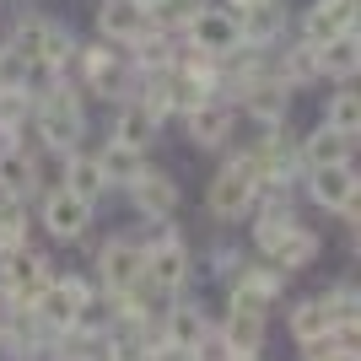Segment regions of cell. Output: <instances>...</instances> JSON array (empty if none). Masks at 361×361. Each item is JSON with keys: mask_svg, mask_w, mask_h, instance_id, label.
Wrapping results in <instances>:
<instances>
[{"mask_svg": "<svg viewBox=\"0 0 361 361\" xmlns=\"http://www.w3.org/2000/svg\"><path fill=\"white\" fill-rule=\"evenodd\" d=\"M87 302H92V286H87V281H75V275H65V281H49V286L38 291L32 318H38L44 329H75L81 313H87Z\"/></svg>", "mask_w": 361, "mask_h": 361, "instance_id": "6da1fadb", "label": "cell"}, {"mask_svg": "<svg viewBox=\"0 0 361 361\" xmlns=\"http://www.w3.org/2000/svg\"><path fill=\"white\" fill-rule=\"evenodd\" d=\"M49 281H54V275H49V259L27 254V248L6 254V264H0V297L11 302V313L32 307V302H38V291H44Z\"/></svg>", "mask_w": 361, "mask_h": 361, "instance_id": "7a4b0ae2", "label": "cell"}, {"mask_svg": "<svg viewBox=\"0 0 361 361\" xmlns=\"http://www.w3.org/2000/svg\"><path fill=\"white\" fill-rule=\"evenodd\" d=\"M259 167L248 162V157H232V162L216 173V183H211V211L216 216H243L248 205H254V195H259Z\"/></svg>", "mask_w": 361, "mask_h": 361, "instance_id": "3957f363", "label": "cell"}, {"mask_svg": "<svg viewBox=\"0 0 361 361\" xmlns=\"http://www.w3.org/2000/svg\"><path fill=\"white\" fill-rule=\"evenodd\" d=\"M189 44H195V54H211V60H226L232 49L243 44L238 38V16L221 11V6H200L195 22H189Z\"/></svg>", "mask_w": 361, "mask_h": 361, "instance_id": "277c9868", "label": "cell"}, {"mask_svg": "<svg viewBox=\"0 0 361 361\" xmlns=\"http://www.w3.org/2000/svg\"><path fill=\"white\" fill-rule=\"evenodd\" d=\"M97 264H103V286L114 291V297H130V291L146 281V248H140V243H130V238H114V243L103 248V259H97Z\"/></svg>", "mask_w": 361, "mask_h": 361, "instance_id": "5b68a950", "label": "cell"}, {"mask_svg": "<svg viewBox=\"0 0 361 361\" xmlns=\"http://www.w3.org/2000/svg\"><path fill=\"white\" fill-rule=\"evenodd\" d=\"M97 27L114 44H140L157 22H151V0H103L97 6Z\"/></svg>", "mask_w": 361, "mask_h": 361, "instance_id": "8992f818", "label": "cell"}, {"mask_svg": "<svg viewBox=\"0 0 361 361\" xmlns=\"http://www.w3.org/2000/svg\"><path fill=\"white\" fill-rule=\"evenodd\" d=\"M38 130H44V140L54 151H75V140H81V108H75L71 92H49L44 108H38Z\"/></svg>", "mask_w": 361, "mask_h": 361, "instance_id": "52a82bcc", "label": "cell"}, {"mask_svg": "<svg viewBox=\"0 0 361 361\" xmlns=\"http://www.w3.org/2000/svg\"><path fill=\"white\" fill-rule=\"evenodd\" d=\"M146 281L157 291H178L189 286V248H183L173 232H162V238L146 248Z\"/></svg>", "mask_w": 361, "mask_h": 361, "instance_id": "ba28073f", "label": "cell"}, {"mask_svg": "<svg viewBox=\"0 0 361 361\" xmlns=\"http://www.w3.org/2000/svg\"><path fill=\"white\" fill-rule=\"evenodd\" d=\"M313 200L324 205V211H356V189H361V178H356V167L350 162H324V167H313Z\"/></svg>", "mask_w": 361, "mask_h": 361, "instance_id": "9c48e42d", "label": "cell"}, {"mask_svg": "<svg viewBox=\"0 0 361 361\" xmlns=\"http://www.w3.org/2000/svg\"><path fill=\"white\" fill-rule=\"evenodd\" d=\"M44 221H49V232H54V238L75 243L81 232H87V221H92V205H87V200H75L71 189H49V200H44Z\"/></svg>", "mask_w": 361, "mask_h": 361, "instance_id": "30bf717a", "label": "cell"}, {"mask_svg": "<svg viewBox=\"0 0 361 361\" xmlns=\"http://www.w3.org/2000/svg\"><path fill=\"white\" fill-rule=\"evenodd\" d=\"M264 254L275 259V264H281V270H307V264H313L318 259V238L313 232H307V226H281V232H275L270 243H264Z\"/></svg>", "mask_w": 361, "mask_h": 361, "instance_id": "8fae6325", "label": "cell"}, {"mask_svg": "<svg viewBox=\"0 0 361 361\" xmlns=\"http://www.w3.org/2000/svg\"><path fill=\"white\" fill-rule=\"evenodd\" d=\"M130 189H135V205L146 216H157V221L178 211V183L167 178V173H157V167H140L135 178H130Z\"/></svg>", "mask_w": 361, "mask_h": 361, "instance_id": "7c38bea8", "label": "cell"}, {"mask_svg": "<svg viewBox=\"0 0 361 361\" xmlns=\"http://www.w3.org/2000/svg\"><path fill=\"white\" fill-rule=\"evenodd\" d=\"M275 297H281V275L275 270H243L238 281H232V307H238V313L264 318V307H275Z\"/></svg>", "mask_w": 361, "mask_h": 361, "instance_id": "4fadbf2b", "label": "cell"}, {"mask_svg": "<svg viewBox=\"0 0 361 361\" xmlns=\"http://www.w3.org/2000/svg\"><path fill=\"white\" fill-rule=\"evenodd\" d=\"M302 27H307V44H329L340 32H356V6L350 0H318Z\"/></svg>", "mask_w": 361, "mask_h": 361, "instance_id": "5bb4252c", "label": "cell"}, {"mask_svg": "<svg viewBox=\"0 0 361 361\" xmlns=\"http://www.w3.org/2000/svg\"><path fill=\"white\" fill-rule=\"evenodd\" d=\"M183 124H189V135H195L200 146H216V140L232 130V103H221V97H205V103L183 108Z\"/></svg>", "mask_w": 361, "mask_h": 361, "instance_id": "9a60e30c", "label": "cell"}, {"mask_svg": "<svg viewBox=\"0 0 361 361\" xmlns=\"http://www.w3.org/2000/svg\"><path fill=\"white\" fill-rule=\"evenodd\" d=\"M313 60L324 75H334V81H350V75L361 71V49H356V32H340V38H329V44H313Z\"/></svg>", "mask_w": 361, "mask_h": 361, "instance_id": "2e32d148", "label": "cell"}, {"mask_svg": "<svg viewBox=\"0 0 361 361\" xmlns=\"http://www.w3.org/2000/svg\"><path fill=\"white\" fill-rule=\"evenodd\" d=\"M60 189H71L75 200H97L108 189V178H103V167H97V157H81V151H71V162H65V178H60Z\"/></svg>", "mask_w": 361, "mask_h": 361, "instance_id": "e0dca14e", "label": "cell"}, {"mask_svg": "<svg viewBox=\"0 0 361 361\" xmlns=\"http://www.w3.org/2000/svg\"><path fill=\"white\" fill-rule=\"evenodd\" d=\"M275 32H281V6H275V0H254V6L238 11V38L243 44H270Z\"/></svg>", "mask_w": 361, "mask_h": 361, "instance_id": "ac0fdd59", "label": "cell"}, {"mask_svg": "<svg viewBox=\"0 0 361 361\" xmlns=\"http://www.w3.org/2000/svg\"><path fill=\"white\" fill-rule=\"evenodd\" d=\"M151 135H157V114H151L146 103H130L119 114V124H114V140H119V146H135V151H146Z\"/></svg>", "mask_w": 361, "mask_h": 361, "instance_id": "d6986e66", "label": "cell"}, {"mask_svg": "<svg viewBox=\"0 0 361 361\" xmlns=\"http://www.w3.org/2000/svg\"><path fill=\"white\" fill-rule=\"evenodd\" d=\"M27 189H38V162L11 151V157H0V200H22Z\"/></svg>", "mask_w": 361, "mask_h": 361, "instance_id": "ffe728a7", "label": "cell"}, {"mask_svg": "<svg viewBox=\"0 0 361 361\" xmlns=\"http://www.w3.org/2000/svg\"><path fill=\"white\" fill-rule=\"evenodd\" d=\"M221 340H226V350H243V356H254L259 345H264V318L259 313H226V329H221Z\"/></svg>", "mask_w": 361, "mask_h": 361, "instance_id": "44dd1931", "label": "cell"}, {"mask_svg": "<svg viewBox=\"0 0 361 361\" xmlns=\"http://www.w3.org/2000/svg\"><path fill=\"white\" fill-rule=\"evenodd\" d=\"M44 38H49V16H22V22L11 27V54H16V65H38Z\"/></svg>", "mask_w": 361, "mask_h": 361, "instance_id": "7402d4cb", "label": "cell"}, {"mask_svg": "<svg viewBox=\"0 0 361 361\" xmlns=\"http://www.w3.org/2000/svg\"><path fill=\"white\" fill-rule=\"evenodd\" d=\"M248 114L264 124H281V114H286V81H248Z\"/></svg>", "mask_w": 361, "mask_h": 361, "instance_id": "603a6c76", "label": "cell"}, {"mask_svg": "<svg viewBox=\"0 0 361 361\" xmlns=\"http://www.w3.org/2000/svg\"><path fill=\"white\" fill-rule=\"evenodd\" d=\"M97 167H103V178H108V183H130L146 162H140V151H135V146H119V140H108V146L97 151Z\"/></svg>", "mask_w": 361, "mask_h": 361, "instance_id": "cb8c5ba5", "label": "cell"}, {"mask_svg": "<svg viewBox=\"0 0 361 361\" xmlns=\"http://www.w3.org/2000/svg\"><path fill=\"white\" fill-rule=\"evenodd\" d=\"M205 318H200V307H173L167 313V345H178V350H195L200 340H205Z\"/></svg>", "mask_w": 361, "mask_h": 361, "instance_id": "d4e9b609", "label": "cell"}, {"mask_svg": "<svg viewBox=\"0 0 361 361\" xmlns=\"http://www.w3.org/2000/svg\"><path fill=\"white\" fill-rule=\"evenodd\" d=\"M302 157H307V167H324V162H350V140H345V135H334L329 124H324V130H313V135H307Z\"/></svg>", "mask_w": 361, "mask_h": 361, "instance_id": "484cf974", "label": "cell"}, {"mask_svg": "<svg viewBox=\"0 0 361 361\" xmlns=\"http://www.w3.org/2000/svg\"><path fill=\"white\" fill-rule=\"evenodd\" d=\"M329 329H334V318H329L324 302H302L297 313H291V334H297L302 345H307V340H324Z\"/></svg>", "mask_w": 361, "mask_h": 361, "instance_id": "4316f807", "label": "cell"}, {"mask_svg": "<svg viewBox=\"0 0 361 361\" xmlns=\"http://www.w3.org/2000/svg\"><path fill=\"white\" fill-rule=\"evenodd\" d=\"M329 130H334V135H345V140L361 135V97H356V92H334V103H329Z\"/></svg>", "mask_w": 361, "mask_h": 361, "instance_id": "83f0119b", "label": "cell"}, {"mask_svg": "<svg viewBox=\"0 0 361 361\" xmlns=\"http://www.w3.org/2000/svg\"><path fill=\"white\" fill-rule=\"evenodd\" d=\"M27 243V216H22V200H0V254H16Z\"/></svg>", "mask_w": 361, "mask_h": 361, "instance_id": "f1b7e54d", "label": "cell"}, {"mask_svg": "<svg viewBox=\"0 0 361 361\" xmlns=\"http://www.w3.org/2000/svg\"><path fill=\"white\" fill-rule=\"evenodd\" d=\"M87 81H92L97 92H114V87H119V54H114V49H103V44L87 49Z\"/></svg>", "mask_w": 361, "mask_h": 361, "instance_id": "f546056e", "label": "cell"}, {"mask_svg": "<svg viewBox=\"0 0 361 361\" xmlns=\"http://www.w3.org/2000/svg\"><path fill=\"white\" fill-rule=\"evenodd\" d=\"M200 6H205V0H157V6H151V22H162V27H189Z\"/></svg>", "mask_w": 361, "mask_h": 361, "instance_id": "4dcf8cb0", "label": "cell"}, {"mask_svg": "<svg viewBox=\"0 0 361 361\" xmlns=\"http://www.w3.org/2000/svg\"><path fill=\"white\" fill-rule=\"evenodd\" d=\"M307 361H361V356H356V345L324 334V340H307Z\"/></svg>", "mask_w": 361, "mask_h": 361, "instance_id": "1f68e13d", "label": "cell"}, {"mask_svg": "<svg viewBox=\"0 0 361 361\" xmlns=\"http://www.w3.org/2000/svg\"><path fill=\"white\" fill-rule=\"evenodd\" d=\"M307 75H318V60H313V44L307 49H297L286 60V81H307Z\"/></svg>", "mask_w": 361, "mask_h": 361, "instance_id": "d6a6232c", "label": "cell"}, {"mask_svg": "<svg viewBox=\"0 0 361 361\" xmlns=\"http://www.w3.org/2000/svg\"><path fill=\"white\" fill-rule=\"evenodd\" d=\"M108 361H146V345H135V340H114V345H108Z\"/></svg>", "mask_w": 361, "mask_h": 361, "instance_id": "836d02e7", "label": "cell"}, {"mask_svg": "<svg viewBox=\"0 0 361 361\" xmlns=\"http://www.w3.org/2000/svg\"><path fill=\"white\" fill-rule=\"evenodd\" d=\"M11 151H16V124L0 119V157H11Z\"/></svg>", "mask_w": 361, "mask_h": 361, "instance_id": "e575fe53", "label": "cell"}, {"mask_svg": "<svg viewBox=\"0 0 361 361\" xmlns=\"http://www.w3.org/2000/svg\"><path fill=\"white\" fill-rule=\"evenodd\" d=\"M226 361H259V356H243V350H232V356H226Z\"/></svg>", "mask_w": 361, "mask_h": 361, "instance_id": "d590c367", "label": "cell"}, {"mask_svg": "<svg viewBox=\"0 0 361 361\" xmlns=\"http://www.w3.org/2000/svg\"><path fill=\"white\" fill-rule=\"evenodd\" d=\"M60 361H92V356H60Z\"/></svg>", "mask_w": 361, "mask_h": 361, "instance_id": "8d00e7d4", "label": "cell"}, {"mask_svg": "<svg viewBox=\"0 0 361 361\" xmlns=\"http://www.w3.org/2000/svg\"><path fill=\"white\" fill-rule=\"evenodd\" d=\"M232 6H238V11H243V6H254V0H232Z\"/></svg>", "mask_w": 361, "mask_h": 361, "instance_id": "74e56055", "label": "cell"}]
</instances>
